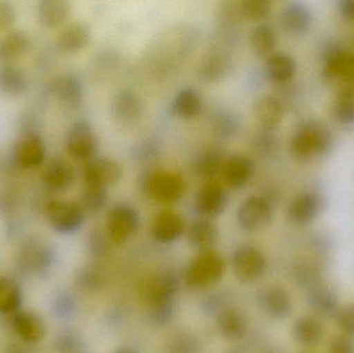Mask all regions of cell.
Wrapping results in <instances>:
<instances>
[{"instance_id":"6da1fadb","label":"cell","mask_w":354,"mask_h":353,"mask_svg":"<svg viewBox=\"0 0 354 353\" xmlns=\"http://www.w3.org/2000/svg\"><path fill=\"white\" fill-rule=\"evenodd\" d=\"M334 145L332 131L318 120L308 118L297 124L289 141V153L301 163L326 157Z\"/></svg>"},{"instance_id":"7a4b0ae2","label":"cell","mask_w":354,"mask_h":353,"mask_svg":"<svg viewBox=\"0 0 354 353\" xmlns=\"http://www.w3.org/2000/svg\"><path fill=\"white\" fill-rule=\"evenodd\" d=\"M53 247L41 238L30 236L23 240L16 255L18 269L26 275L46 276L55 265Z\"/></svg>"},{"instance_id":"3957f363","label":"cell","mask_w":354,"mask_h":353,"mask_svg":"<svg viewBox=\"0 0 354 353\" xmlns=\"http://www.w3.org/2000/svg\"><path fill=\"white\" fill-rule=\"evenodd\" d=\"M226 271L224 259L216 251L200 252L185 269V282L189 287L203 289L218 283Z\"/></svg>"},{"instance_id":"277c9868","label":"cell","mask_w":354,"mask_h":353,"mask_svg":"<svg viewBox=\"0 0 354 353\" xmlns=\"http://www.w3.org/2000/svg\"><path fill=\"white\" fill-rule=\"evenodd\" d=\"M322 74L326 82L354 90V54L336 44H328L322 52Z\"/></svg>"},{"instance_id":"5b68a950","label":"cell","mask_w":354,"mask_h":353,"mask_svg":"<svg viewBox=\"0 0 354 353\" xmlns=\"http://www.w3.org/2000/svg\"><path fill=\"white\" fill-rule=\"evenodd\" d=\"M143 189L156 202L174 204L181 200L185 193V180L174 171L151 172L143 180Z\"/></svg>"},{"instance_id":"8992f818","label":"cell","mask_w":354,"mask_h":353,"mask_svg":"<svg viewBox=\"0 0 354 353\" xmlns=\"http://www.w3.org/2000/svg\"><path fill=\"white\" fill-rule=\"evenodd\" d=\"M179 280L170 269H162L142 280L138 287V296L145 306L151 308L156 305L176 298Z\"/></svg>"},{"instance_id":"52a82bcc","label":"cell","mask_w":354,"mask_h":353,"mask_svg":"<svg viewBox=\"0 0 354 353\" xmlns=\"http://www.w3.org/2000/svg\"><path fill=\"white\" fill-rule=\"evenodd\" d=\"M45 213L50 226L62 234L78 231L86 217L78 202L62 199L49 201L46 205Z\"/></svg>"},{"instance_id":"ba28073f","label":"cell","mask_w":354,"mask_h":353,"mask_svg":"<svg viewBox=\"0 0 354 353\" xmlns=\"http://www.w3.org/2000/svg\"><path fill=\"white\" fill-rule=\"evenodd\" d=\"M66 146L73 159L86 163L97 157L100 147L99 138L89 122L79 120L68 128Z\"/></svg>"},{"instance_id":"9c48e42d","label":"cell","mask_w":354,"mask_h":353,"mask_svg":"<svg viewBox=\"0 0 354 353\" xmlns=\"http://www.w3.org/2000/svg\"><path fill=\"white\" fill-rule=\"evenodd\" d=\"M274 209L270 199L259 195L248 197L239 205L236 218L241 229L256 232L268 227L272 221Z\"/></svg>"},{"instance_id":"30bf717a","label":"cell","mask_w":354,"mask_h":353,"mask_svg":"<svg viewBox=\"0 0 354 353\" xmlns=\"http://www.w3.org/2000/svg\"><path fill=\"white\" fill-rule=\"evenodd\" d=\"M140 226V216L132 205L118 203L108 213L107 234L114 244L122 245L130 240Z\"/></svg>"},{"instance_id":"8fae6325","label":"cell","mask_w":354,"mask_h":353,"mask_svg":"<svg viewBox=\"0 0 354 353\" xmlns=\"http://www.w3.org/2000/svg\"><path fill=\"white\" fill-rule=\"evenodd\" d=\"M235 277L241 283H253L263 276L266 259L257 248L249 245L237 247L232 255Z\"/></svg>"},{"instance_id":"7c38bea8","label":"cell","mask_w":354,"mask_h":353,"mask_svg":"<svg viewBox=\"0 0 354 353\" xmlns=\"http://www.w3.org/2000/svg\"><path fill=\"white\" fill-rule=\"evenodd\" d=\"M124 175L122 164L111 158H93L83 168L84 186L109 189L120 182Z\"/></svg>"},{"instance_id":"4fadbf2b","label":"cell","mask_w":354,"mask_h":353,"mask_svg":"<svg viewBox=\"0 0 354 353\" xmlns=\"http://www.w3.org/2000/svg\"><path fill=\"white\" fill-rule=\"evenodd\" d=\"M228 203L226 189L216 180L205 182L197 191L194 199L196 211L204 219H214L224 213Z\"/></svg>"},{"instance_id":"5bb4252c","label":"cell","mask_w":354,"mask_h":353,"mask_svg":"<svg viewBox=\"0 0 354 353\" xmlns=\"http://www.w3.org/2000/svg\"><path fill=\"white\" fill-rule=\"evenodd\" d=\"M46 149L45 141L39 135L29 133L24 135L15 145V164L22 169H35L45 162Z\"/></svg>"},{"instance_id":"9a60e30c","label":"cell","mask_w":354,"mask_h":353,"mask_svg":"<svg viewBox=\"0 0 354 353\" xmlns=\"http://www.w3.org/2000/svg\"><path fill=\"white\" fill-rule=\"evenodd\" d=\"M255 173V163L249 155L234 153L226 158L221 174L227 186L241 190L249 184Z\"/></svg>"},{"instance_id":"2e32d148","label":"cell","mask_w":354,"mask_h":353,"mask_svg":"<svg viewBox=\"0 0 354 353\" xmlns=\"http://www.w3.org/2000/svg\"><path fill=\"white\" fill-rule=\"evenodd\" d=\"M324 207V198L318 193L303 192L292 199L287 213L291 223L305 226L319 217Z\"/></svg>"},{"instance_id":"e0dca14e","label":"cell","mask_w":354,"mask_h":353,"mask_svg":"<svg viewBox=\"0 0 354 353\" xmlns=\"http://www.w3.org/2000/svg\"><path fill=\"white\" fill-rule=\"evenodd\" d=\"M257 303L260 309L274 319H285L292 311L290 294L281 286H266L258 292Z\"/></svg>"},{"instance_id":"ac0fdd59","label":"cell","mask_w":354,"mask_h":353,"mask_svg":"<svg viewBox=\"0 0 354 353\" xmlns=\"http://www.w3.org/2000/svg\"><path fill=\"white\" fill-rule=\"evenodd\" d=\"M49 93L68 108H77L82 103L84 88L82 81L74 74L55 77L49 83Z\"/></svg>"},{"instance_id":"d6986e66","label":"cell","mask_w":354,"mask_h":353,"mask_svg":"<svg viewBox=\"0 0 354 353\" xmlns=\"http://www.w3.org/2000/svg\"><path fill=\"white\" fill-rule=\"evenodd\" d=\"M111 113L118 124L124 126L136 124L142 116V102L130 89L118 91L111 101Z\"/></svg>"},{"instance_id":"ffe728a7","label":"cell","mask_w":354,"mask_h":353,"mask_svg":"<svg viewBox=\"0 0 354 353\" xmlns=\"http://www.w3.org/2000/svg\"><path fill=\"white\" fill-rule=\"evenodd\" d=\"M12 327L23 342L35 344L46 336V325L43 318L31 311H18L12 314Z\"/></svg>"},{"instance_id":"44dd1931","label":"cell","mask_w":354,"mask_h":353,"mask_svg":"<svg viewBox=\"0 0 354 353\" xmlns=\"http://www.w3.org/2000/svg\"><path fill=\"white\" fill-rule=\"evenodd\" d=\"M185 231V221L180 215L170 209L157 213L151 224V234L157 242L170 244L176 242Z\"/></svg>"},{"instance_id":"7402d4cb","label":"cell","mask_w":354,"mask_h":353,"mask_svg":"<svg viewBox=\"0 0 354 353\" xmlns=\"http://www.w3.org/2000/svg\"><path fill=\"white\" fill-rule=\"evenodd\" d=\"M43 182L50 192L56 194L66 192L75 182L74 167L66 159L55 158L46 168Z\"/></svg>"},{"instance_id":"603a6c76","label":"cell","mask_w":354,"mask_h":353,"mask_svg":"<svg viewBox=\"0 0 354 353\" xmlns=\"http://www.w3.org/2000/svg\"><path fill=\"white\" fill-rule=\"evenodd\" d=\"M308 306L318 318L336 316L339 309V296L333 288L320 283L309 290Z\"/></svg>"},{"instance_id":"cb8c5ba5","label":"cell","mask_w":354,"mask_h":353,"mask_svg":"<svg viewBox=\"0 0 354 353\" xmlns=\"http://www.w3.org/2000/svg\"><path fill=\"white\" fill-rule=\"evenodd\" d=\"M91 41V29L86 23L77 21L62 29L58 35V49L66 54H75L84 50Z\"/></svg>"},{"instance_id":"d4e9b609","label":"cell","mask_w":354,"mask_h":353,"mask_svg":"<svg viewBox=\"0 0 354 353\" xmlns=\"http://www.w3.org/2000/svg\"><path fill=\"white\" fill-rule=\"evenodd\" d=\"M253 114L261 130L274 132L282 122L284 108L277 97L263 95L254 104Z\"/></svg>"},{"instance_id":"484cf974","label":"cell","mask_w":354,"mask_h":353,"mask_svg":"<svg viewBox=\"0 0 354 353\" xmlns=\"http://www.w3.org/2000/svg\"><path fill=\"white\" fill-rule=\"evenodd\" d=\"M280 21L287 32L304 35L311 27L312 14L309 8L301 2H288L281 10Z\"/></svg>"},{"instance_id":"4316f807","label":"cell","mask_w":354,"mask_h":353,"mask_svg":"<svg viewBox=\"0 0 354 353\" xmlns=\"http://www.w3.org/2000/svg\"><path fill=\"white\" fill-rule=\"evenodd\" d=\"M326 329L324 323L314 315H304L295 321L292 327V337L297 343L305 347L319 345L324 340Z\"/></svg>"},{"instance_id":"83f0119b","label":"cell","mask_w":354,"mask_h":353,"mask_svg":"<svg viewBox=\"0 0 354 353\" xmlns=\"http://www.w3.org/2000/svg\"><path fill=\"white\" fill-rule=\"evenodd\" d=\"M216 323L221 335L229 341H239L248 332V319L243 311L234 307H227L218 313Z\"/></svg>"},{"instance_id":"f1b7e54d","label":"cell","mask_w":354,"mask_h":353,"mask_svg":"<svg viewBox=\"0 0 354 353\" xmlns=\"http://www.w3.org/2000/svg\"><path fill=\"white\" fill-rule=\"evenodd\" d=\"M232 68V60L222 51L207 54L200 62L198 75L206 82L216 83L224 80Z\"/></svg>"},{"instance_id":"f546056e","label":"cell","mask_w":354,"mask_h":353,"mask_svg":"<svg viewBox=\"0 0 354 353\" xmlns=\"http://www.w3.org/2000/svg\"><path fill=\"white\" fill-rule=\"evenodd\" d=\"M218 228L212 220H196L187 230V240L192 248L197 249L200 252L212 250L218 240Z\"/></svg>"},{"instance_id":"4dcf8cb0","label":"cell","mask_w":354,"mask_h":353,"mask_svg":"<svg viewBox=\"0 0 354 353\" xmlns=\"http://www.w3.org/2000/svg\"><path fill=\"white\" fill-rule=\"evenodd\" d=\"M225 158L222 151L216 147L203 149L194 158L192 169L200 180L210 182L221 173Z\"/></svg>"},{"instance_id":"1f68e13d","label":"cell","mask_w":354,"mask_h":353,"mask_svg":"<svg viewBox=\"0 0 354 353\" xmlns=\"http://www.w3.org/2000/svg\"><path fill=\"white\" fill-rule=\"evenodd\" d=\"M71 10L72 6L66 0H43L37 4V19L44 28L55 29L68 20Z\"/></svg>"},{"instance_id":"d6a6232c","label":"cell","mask_w":354,"mask_h":353,"mask_svg":"<svg viewBox=\"0 0 354 353\" xmlns=\"http://www.w3.org/2000/svg\"><path fill=\"white\" fill-rule=\"evenodd\" d=\"M266 76L274 83H287L297 73V64L290 55L282 52H274L266 58Z\"/></svg>"},{"instance_id":"836d02e7","label":"cell","mask_w":354,"mask_h":353,"mask_svg":"<svg viewBox=\"0 0 354 353\" xmlns=\"http://www.w3.org/2000/svg\"><path fill=\"white\" fill-rule=\"evenodd\" d=\"M30 39L22 30H10L0 37V62L10 64L28 51Z\"/></svg>"},{"instance_id":"e575fe53","label":"cell","mask_w":354,"mask_h":353,"mask_svg":"<svg viewBox=\"0 0 354 353\" xmlns=\"http://www.w3.org/2000/svg\"><path fill=\"white\" fill-rule=\"evenodd\" d=\"M172 107L174 113L181 120H194L201 113L203 99L197 89L185 87L176 93Z\"/></svg>"},{"instance_id":"d590c367","label":"cell","mask_w":354,"mask_h":353,"mask_svg":"<svg viewBox=\"0 0 354 353\" xmlns=\"http://www.w3.org/2000/svg\"><path fill=\"white\" fill-rule=\"evenodd\" d=\"M28 89V78L22 68L12 64L0 66V90L10 97H18Z\"/></svg>"},{"instance_id":"8d00e7d4","label":"cell","mask_w":354,"mask_h":353,"mask_svg":"<svg viewBox=\"0 0 354 353\" xmlns=\"http://www.w3.org/2000/svg\"><path fill=\"white\" fill-rule=\"evenodd\" d=\"M252 49L259 57H266L274 53L277 47V35L274 28L268 24H259L252 29L250 35Z\"/></svg>"},{"instance_id":"74e56055","label":"cell","mask_w":354,"mask_h":353,"mask_svg":"<svg viewBox=\"0 0 354 353\" xmlns=\"http://www.w3.org/2000/svg\"><path fill=\"white\" fill-rule=\"evenodd\" d=\"M22 304V292L12 278L0 276V313L15 314Z\"/></svg>"},{"instance_id":"f35d334b","label":"cell","mask_w":354,"mask_h":353,"mask_svg":"<svg viewBox=\"0 0 354 353\" xmlns=\"http://www.w3.org/2000/svg\"><path fill=\"white\" fill-rule=\"evenodd\" d=\"M109 199L108 189L100 187L84 186L81 193L79 204L86 216H95L103 211Z\"/></svg>"},{"instance_id":"ab89813d","label":"cell","mask_w":354,"mask_h":353,"mask_svg":"<svg viewBox=\"0 0 354 353\" xmlns=\"http://www.w3.org/2000/svg\"><path fill=\"white\" fill-rule=\"evenodd\" d=\"M332 112L338 124L343 126L354 124V90L339 89L333 103Z\"/></svg>"},{"instance_id":"60d3db41","label":"cell","mask_w":354,"mask_h":353,"mask_svg":"<svg viewBox=\"0 0 354 353\" xmlns=\"http://www.w3.org/2000/svg\"><path fill=\"white\" fill-rule=\"evenodd\" d=\"M201 342L187 331H178L166 342L164 353H201Z\"/></svg>"},{"instance_id":"b9f144b4","label":"cell","mask_w":354,"mask_h":353,"mask_svg":"<svg viewBox=\"0 0 354 353\" xmlns=\"http://www.w3.org/2000/svg\"><path fill=\"white\" fill-rule=\"evenodd\" d=\"M293 279L299 287L311 290L322 282V271L311 261H301L293 269Z\"/></svg>"},{"instance_id":"7bdbcfd3","label":"cell","mask_w":354,"mask_h":353,"mask_svg":"<svg viewBox=\"0 0 354 353\" xmlns=\"http://www.w3.org/2000/svg\"><path fill=\"white\" fill-rule=\"evenodd\" d=\"M76 283L84 292H97L105 285L106 278L99 267L87 265L79 269L76 276Z\"/></svg>"},{"instance_id":"ee69618b","label":"cell","mask_w":354,"mask_h":353,"mask_svg":"<svg viewBox=\"0 0 354 353\" xmlns=\"http://www.w3.org/2000/svg\"><path fill=\"white\" fill-rule=\"evenodd\" d=\"M54 348L57 353H85L86 344L78 332L68 330L56 337Z\"/></svg>"},{"instance_id":"f6af8a7d","label":"cell","mask_w":354,"mask_h":353,"mask_svg":"<svg viewBox=\"0 0 354 353\" xmlns=\"http://www.w3.org/2000/svg\"><path fill=\"white\" fill-rule=\"evenodd\" d=\"M239 6L243 21L259 22L272 12V3L266 0H241Z\"/></svg>"},{"instance_id":"bcb514c9","label":"cell","mask_w":354,"mask_h":353,"mask_svg":"<svg viewBox=\"0 0 354 353\" xmlns=\"http://www.w3.org/2000/svg\"><path fill=\"white\" fill-rule=\"evenodd\" d=\"M176 298L161 303L149 308V321L155 327H166L176 314Z\"/></svg>"},{"instance_id":"7dc6e473","label":"cell","mask_w":354,"mask_h":353,"mask_svg":"<svg viewBox=\"0 0 354 353\" xmlns=\"http://www.w3.org/2000/svg\"><path fill=\"white\" fill-rule=\"evenodd\" d=\"M52 310L58 318H71L77 310L76 298L70 292H58L52 302Z\"/></svg>"},{"instance_id":"c3c4849f","label":"cell","mask_w":354,"mask_h":353,"mask_svg":"<svg viewBox=\"0 0 354 353\" xmlns=\"http://www.w3.org/2000/svg\"><path fill=\"white\" fill-rule=\"evenodd\" d=\"M241 122L235 114L229 111L221 112L216 114L214 120V130L218 136L228 138L236 134Z\"/></svg>"},{"instance_id":"681fc988","label":"cell","mask_w":354,"mask_h":353,"mask_svg":"<svg viewBox=\"0 0 354 353\" xmlns=\"http://www.w3.org/2000/svg\"><path fill=\"white\" fill-rule=\"evenodd\" d=\"M109 236L107 232L102 231L99 228H95L88 236L89 252L95 257H105L109 252Z\"/></svg>"},{"instance_id":"f907efd6","label":"cell","mask_w":354,"mask_h":353,"mask_svg":"<svg viewBox=\"0 0 354 353\" xmlns=\"http://www.w3.org/2000/svg\"><path fill=\"white\" fill-rule=\"evenodd\" d=\"M335 319L343 335L354 338V303L341 307Z\"/></svg>"},{"instance_id":"816d5d0a","label":"cell","mask_w":354,"mask_h":353,"mask_svg":"<svg viewBox=\"0 0 354 353\" xmlns=\"http://www.w3.org/2000/svg\"><path fill=\"white\" fill-rule=\"evenodd\" d=\"M218 19L224 25H235L243 22L239 1L224 2L218 8Z\"/></svg>"},{"instance_id":"f5cc1de1","label":"cell","mask_w":354,"mask_h":353,"mask_svg":"<svg viewBox=\"0 0 354 353\" xmlns=\"http://www.w3.org/2000/svg\"><path fill=\"white\" fill-rule=\"evenodd\" d=\"M274 132L270 131L262 130L260 134L256 136L255 140H254V145H255V151H257L259 155H264V157H268V155H272L274 151L277 149V138L274 135L272 134Z\"/></svg>"},{"instance_id":"db71d44e","label":"cell","mask_w":354,"mask_h":353,"mask_svg":"<svg viewBox=\"0 0 354 353\" xmlns=\"http://www.w3.org/2000/svg\"><path fill=\"white\" fill-rule=\"evenodd\" d=\"M17 12L10 2L0 1V37L10 31L16 22Z\"/></svg>"},{"instance_id":"11a10c76","label":"cell","mask_w":354,"mask_h":353,"mask_svg":"<svg viewBox=\"0 0 354 353\" xmlns=\"http://www.w3.org/2000/svg\"><path fill=\"white\" fill-rule=\"evenodd\" d=\"M227 298L222 294H212L202 302V310L207 315H216L227 308Z\"/></svg>"},{"instance_id":"9f6ffc18","label":"cell","mask_w":354,"mask_h":353,"mask_svg":"<svg viewBox=\"0 0 354 353\" xmlns=\"http://www.w3.org/2000/svg\"><path fill=\"white\" fill-rule=\"evenodd\" d=\"M328 353H354V339L346 335L333 338L328 344Z\"/></svg>"},{"instance_id":"6f0895ef","label":"cell","mask_w":354,"mask_h":353,"mask_svg":"<svg viewBox=\"0 0 354 353\" xmlns=\"http://www.w3.org/2000/svg\"><path fill=\"white\" fill-rule=\"evenodd\" d=\"M338 10L343 18L354 20V0H341Z\"/></svg>"},{"instance_id":"680465c9","label":"cell","mask_w":354,"mask_h":353,"mask_svg":"<svg viewBox=\"0 0 354 353\" xmlns=\"http://www.w3.org/2000/svg\"><path fill=\"white\" fill-rule=\"evenodd\" d=\"M4 353H32V352L20 344H10Z\"/></svg>"},{"instance_id":"91938a15","label":"cell","mask_w":354,"mask_h":353,"mask_svg":"<svg viewBox=\"0 0 354 353\" xmlns=\"http://www.w3.org/2000/svg\"><path fill=\"white\" fill-rule=\"evenodd\" d=\"M112 353H139L138 350L135 348L131 347V346H120V347L116 348Z\"/></svg>"},{"instance_id":"94428289","label":"cell","mask_w":354,"mask_h":353,"mask_svg":"<svg viewBox=\"0 0 354 353\" xmlns=\"http://www.w3.org/2000/svg\"><path fill=\"white\" fill-rule=\"evenodd\" d=\"M226 353H241V352H237V350H233V352H229Z\"/></svg>"}]
</instances>
